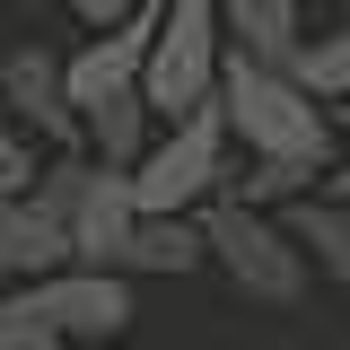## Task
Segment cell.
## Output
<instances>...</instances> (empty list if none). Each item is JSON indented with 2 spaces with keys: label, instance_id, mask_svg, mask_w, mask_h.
Listing matches in <instances>:
<instances>
[{
  "label": "cell",
  "instance_id": "1",
  "mask_svg": "<svg viewBox=\"0 0 350 350\" xmlns=\"http://www.w3.org/2000/svg\"><path fill=\"white\" fill-rule=\"evenodd\" d=\"M219 114H228V131L254 149L262 167H333V114L289 70H271V62L228 53L219 62Z\"/></svg>",
  "mask_w": 350,
  "mask_h": 350
},
{
  "label": "cell",
  "instance_id": "2",
  "mask_svg": "<svg viewBox=\"0 0 350 350\" xmlns=\"http://www.w3.org/2000/svg\"><path fill=\"white\" fill-rule=\"evenodd\" d=\"M219 62H228L219 9L211 0H167L158 9V36H149V70H140V105L167 114V123L219 105Z\"/></svg>",
  "mask_w": 350,
  "mask_h": 350
},
{
  "label": "cell",
  "instance_id": "3",
  "mask_svg": "<svg viewBox=\"0 0 350 350\" xmlns=\"http://www.w3.org/2000/svg\"><path fill=\"white\" fill-rule=\"evenodd\" d=\"M202 254H211L254 306H298V298H306V254H298V237H289L271 211H245L237 193H219L211 211H202Z\"/></svg>",
  "mask_w": 350,
  "mask_h": 350
},
{
  "label": "cell",
  "instance_id": "4",
  "mask_svg": "<svg viewBox=\"0 0 350 350\" xmlns=\"http://www.w3.org/2000/svg\"><path fill=\"white\" fill-rule=\"evenodd\" d=\"M219 175H228V114L202 105V114H184L158 149H140V167H131V211L140 219H193V211L219 202Z\"/></svg>",
  "mask_w": 350,
  "mask_h": 350
},
{
  "label": "cell",
  "instance_id": "5",
  "mask_svg": "<svg viewBox=\"0 0 350 350\" xmlns=\"http://www.w3.org/2000/svg\"><path fill=\"white\" fill-rule=\"evenodd\" d=\"M9 306H18L27 324H44L62 350H70V342L105 350V342H123V324L140 315V306H131V280H114V271H79V262H70V271H44V280H18Z\"/></svg>",
  "mask_w": 350,
  "mask_h": 350
},
{
  "label": "cell",
  "instance_id": "6",
  "mask_svg": "<svg viewBox=\"0 0 350 350\" xmlns=\"http://www.w3.org/2000/svg\"><path fill=\"white\" fill-rule=\"evenodd\" d=\"M158 9H167V0H140L123 27L88 36L79 53L62 62V96H70V114H96V105H114V96H140V70H149V36H158Z\"/></svg>",
  "mask_w": 350,
  "mask_h": 350
},
{
  "label": "cell",
  "instance_id": "7",
  "mask_svg": "<svg viewBox=\"0 0 350 350\" xmlns=\"http://www.w3.org/2000/svg\"><path fill=\"white\" fill-rule=\"evenodd\" d=\"M131 228H140V211H131V175L96 167L88 158L79 184H70V262L79 271H114L131 245Z\"/></svg>",
  "mask_w": 350,
  "mask_h": 350
},
{
  "label": "cell",
  "instance_id": "8",
  "mask_svg": "<svg viewBox=\"0 0 350 350\" xmlns=\"http://www.w3.org/2000/svg\"><path fill=\"white\" fill-rule=\"evenodd\" d=\"M0 114L27 123L36 140H79V114H70V96H62V53H44L36 36L9 44V53H0Z\"/></svg>",
  "mask_w": 350,
  "mask_h": 350
},
{
  "label": "cell",
  "instance_id": "9",
  "mask_svg": "<svg viewBox=\"0 0 350 350\" xmlns=\"http://www.w3.org/2000/svg\"><path fill=\"white\" fill-rule=\"evenodd\" d=\"M44 271H70V228L44 193H18L0 202V280H44Z\"/></svg>",
  "mask_w": 350,
  "mask_h": 350
},
{
  "label": "cell",
  "instance_id": "10",
  "mask_svg": "<svg viewBox=\"0 0 350 350\" xmlns=\"http://www.w3.org/2000/svg\"><path fill=\"white\" fill-rule=\"evenodd\" d=\"M219 9V36L228 53H245V62H271V70H289V53H298V0H211Z\"/></svg>",
  "mask_w": 350,
  "mask_h": 350
},
{
  "label": "cell",
  "instance_id": "11",
  "mask_svg": "<svg viewBox=\"0 0 350 350\" xmlns=\"http://www.w3.org/2000/svg\"><path fill=\"white\" fill-rule=\"evenodd\" d=\"M280 228L298 237V254L350 298V211H342V202H324V193H315V202H289V219H280Z\"/></svg>",
  "mask_w": 350,
  "mask_h": 350
},
{
  "label": "cell",
  "instance_id": "12",
  "mask_svg": "<svg viewBox=\"0 0 350 350\" xmlns=\"http://www.w3.org/2000/svg\"><path fill=\"white\" fill-rule=\"evenodd\" d=\"M193 262H211L202 254V219H140L123 262H114V280H131V271H193Z\"/></svg>",
  "mask_w": 350,
  "mask_h": 350
},
{
  "label": "cell",
  "instance_id": "13",
  "mask_svg": "<svg viewBox=\"0 0 350 350\" xmlns=\"http://www.w3.org/2000/svg\"><path fill=\"white\" fill-rule=\"evenodd\" d=\"M289 79H298L315 105H350V27H333V36H306L298 53H289Z\"/></svg>",
  "mask_w": 350,
  "mask_h": 350
},
{
  "label": "cell",
  "instance_id": "14",
  "mask_svg": "<svg viewBox=\"0 0 350 350\" xmlns=\"http://www.w3.org/2000/svg\"><path fill=\"white\" fill-rule=\"evenodd\" d=\"M18 193H36V149H27V131L0 114V202H18Z\"/></svg>",
  "mask_w": 350,
  "mask_h": 350
},
{
  "label": "cell",
  "instance_id": "15",
  "mask_svg": "<svg viewBox=\"0 0 350 350\" xmlns=\"http://www.w3.org/2000/svg\"><path fill=\"white\" fill-rule=\"evenodd\" d=\"M0 350H62V342H53V333H44V324H27V315H18V306L0 298Z\"/></svg>",
  "mask_w": 350,
  "mask_h": 350
},
{
  "label": "cell",
  "instance_id": "16",
  "mask_svg": "<svg viewBox=\"0 0 350 350\" xmlns=\"http://www.w3.org/2000/svg\"><path fill=\"white\" fill-rule=\"evenodd\" d=\"M62 9H70L79 27H96V36H105V27H123V18L140 9V0H62Z\"/></svg>",
  "mask_w": 350,
  "mask_h": 350
},
{
  "label": "cell",
  "instance_id": "17",
  "mask_svg": "<svg viewBox=\"0 0 350 350\" xmlns=\"http://www.w3.org/2000/svg\"><path fill=\"white\" fill-rule=\"evenodd\" d=\"M324 202H342V211H350V158H333V167H324Z\"/></svg>",
  "mask_w": 350,
  "mask_h": 350
},
{
  "label": "cell",
  "instance_id": "18",
  "mask_svg": "<svg viewBox=\"0 0 350 350\" xmlns=\"http://www.w3.org/2000/svg\"><path fill=\"white\" fill-rule=\"evenodd\" d=\"M105 350H131V342H105Z\"/></svg>",
  "mask_w": 350,
  "mask_h": 350
},
{
  "label": "cell",
  "instance_id": "19",
  "mask_svg": "<svg viewBox=\"0 0 350 350\" xmlns=\"http://www.w3.org/2000/svg\"><path fill=\"white\" fill-rule=\"evenodd\" d=\"M0 298H9V280H0Z\"/></svg>",
  "mask_w": 350,
  "mask_h": 350
},
{
  "label": "cell",
  "instance_id": "20",
  "mask_svg": "<svg viewBox=\"0 0 350 350\" xmlns=\"http://www.w3.org/2000/svg\"><path fill=\"white\" fill-rule=\"evenodd\" d=\"M342 123H350V105H342Z\"/></svg>",
  "mask_w": 350,
  "mask_h": 350
}]
</instances>
